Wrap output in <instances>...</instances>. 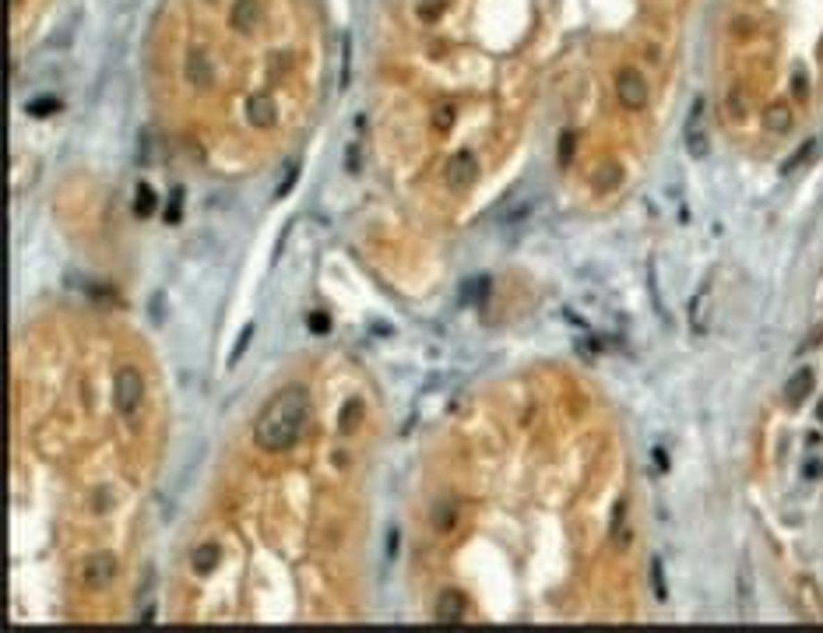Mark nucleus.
<instances>
[{
  "label": "nucleus",
  "mask_w": 823,
  "mask_h": 633,
  "mask_svg": "<svg viewBox=\"0 0 823 633\" xmlns=\"http://www.w3.org/2000/svg\"><path fill=\"white\" fill-rule=\"evenodd\" d=\"M306 419H310V394L303 387H285L279 391L267 408L257 415V426H253V444L260 450H289L303 430H306Z\"/></svg>",
  "instance_id": "nucleus-1"
},
{
  "label": "nucleus",
  "mask_w": 823,
  "mask_h": 633,
  "mask_svg": "<svg viewBox=\"0 0 823 633\" xmlns=\"http://www.w3.org/2000/svg\"><path fill=\"white\" fill-rule=\"evenodd\" d=\"M144 401V380L134 366H124L120 373H117V412L120 415H134Z\"/></svg>",
  "instance_id": "nucleus-2"
},
{
  "label": "nucleus",
  "mask_w": 823,
  "mask_h": 633,
  "mask_svg": "<svg viewBox=\"0 0 823 633\" xmlns=\"http://www.w3.org/2000/svg\"><path fill=\"white\" fill-rule=\"evenodd\" d=\"M683 144H686L690 158H697V162L710 155V134L704 130V99L693 102L690 120H686V127H683Z\"/></svg>",
  "instance_id": "nucleus-3"
},
{
  "label": "nucleus",
  "mask_w": 823,
  "mask_h": 633,
  "mask_svg": "<svg viewBox=\"0 0 823 633\" xmlns=\"http://www.w3.org/2000/svg\"><path fill=\"white\" fill-rule=\"evenodd\" d=\"M616 92H620V102L626 106V110H644V106H647V81L637 71H630V67L620 71Z\"/></svg>",
  "instance_id": "nucleus-4"
},
{
  "label": "nucleus",
  "mask_w": 823,
  "mask_h": 633,
  "mask_svg": "<svg viewBox=\"0 0 823 633\" xmlns=\"http://www.w3.org/2000/svg\"><path fill=\"white\" fill-rule=\"evenodd\" d=\"M113 577H117V559L109 556V552H99V556H92V559L85 563V570H81L85 588H106Z\"/></svg>",
  "instance_id": "nucleus-5"
},
{
  "label": "nucleus",
  "mask_w": 823,
  "mask_h": 633,
  "mask_svg": "<svg viewBox=\"0 0 823 633\" xmlns=\"http://www.w3.org/2000/svg\"><path fill=\"white\" fill-rule=\"evenodd\" d=\"M475 176H479V162H475L472 151H458L447 162V183L454 190H465L468 183H475Z\"/></svg>",
  "instance_id": "nucleus-6"
},
{
  "label": "nucleus",
  "mask_w": 823,
  "mask_h": 633,
  "mask_svg": "<svg viewBox=\"0 0 823 633\" xmlns=\"http://www.w3.org/2000/svg\"><path fill=\"white\" fill-rule=\"evenodd\" d=\"M813 387H816V377H813V369L809 366H802V369H795V377L785 384V401L792 405V408H799L809 394H813Z\"/></svg>",
  "instance_id": "nucleus-7"
},
{
  "label": "nucleus",
  "mask_w": 823,
  "mask_h": 633,
  "mask_svg": "<svg viewBox=\"0 0 823 633\" xmlns=\"http://www.w3.org/2000/svg\"><path fill=\"white\" fill-rule=\"evenodd\" d=\"M461 616H465V598H461V591L447 588L436 598V623H461Z\"/></svg>",
  "instance_id": "nucleus-8"
},
{
  "label": "nucleus",
  "mask_w": 823,
  "mask_h": 633,
  "mask_svg": "<svg viewBox=\"0 0 823 633\" xmlns=\"http://www.w3.org/2000/svg\"><path fill=\"white\" fill-rule=\"evenodd\" d=\"M229 22H233V28H240V32H253L257 22H260V4H257V0H236Z\"/></svg>",
  "instance_id": "nucleus-9"
},
{
  "label": "nucleus",
  "mask_w": 823,
  "mask_h": 633,
  "mask_svg": "<svg viewBox=\"0 0 823 633\" xmlns=\"http://www.w3.org/2000/svg\"><path fill=\"white\" fill-rule=\"evenodd\" d=\"M707 303H710V285H700L697 296L690 299V331L693 335L707 331Z\"/></svg>",
  "instance_id": "nucleus-10"
},
{
  "label": "nucleus",
  "mask_w": 823,
  "mask_h": 633,
  "mask_svg": "<svg viewBox=\"0 0 823 633\" xmlns=\"http://www.w3.org/2000/svg\"><path fill=\"white\" fill-rule=\"evenodd\" d=\"M626 517H630V503H626V500H620V503H616V510H613V524H609V535H613V546H616V549H626V546H630Z\"/></svg>",
  "instance_id": "nucleus-11"
},
{
  "label": "nucleus",
  "mask_w": 823,
  "mask_h": 633,
  "mask_svg": "<svg viewBox=\"0 0 823 633\" xmlns=\"http://www.w3.org/2000/svg\"><path fill=\"white\" fill-rule=\"evenodd\" d=\"M211 78H215L211 60L204 57V53H190V57H187V81L197 85V88H204V85H211Z\"/></svg>",
  "instance_id": "nucleus-12"
},
{
  "label": "nucleus",
  "mask_w": 823,
  "mask_h": 633,
  "mask_svg": "<svg viewBox=\"0 0 823 633\" xmlns=\"http://www.w3.org/2000/svg\"><path fill=\"white\" fill-rule=\"evenodd\" d=\"M763 127L771 130V134H785L792 127V110L785 102H774V106H767V113H763Z\"/></svg>",
  "instance_id": "nucleus-13"
},
{
  "label": "nucleus",
  "mask_w": 823,
  "mask_h": 633,
  "mask_svg": "<svg viewBox=\"0 0 823 633\" xmlns=\"http://www.w3.org/2000/svg\"><path fill=\"white\" fill-rule=\"evenodd\" d=\"M274 120H279V117H274V102L271 99H250V124L253 127H271Z\"/></svg>",
  "instance_id": "nucleus-14"
},
{
  "label": "nucleus",
  "mask_w": 823,
  "mask_h": 633,
  "mask_svg": "<svg viewBox=\"0 0 823 633\" xmlns=\"http://www.w3.org/2000/svg\"><path fill=\"white\" fill-rule=\"evenodd\" d=\"M739 598H742V612L753 616V570H749L746 559L739 566Z\"/></svg>",
  "instance_id": "nucleus-15"
},
{
  "label": "nucleus",
  "mask_w": 823,
  "mask_h": 633,
  "mask_svg": "<svg viewBox=\"0 0 823 633\" xmlns=\"http://www.w3.org/2000/svg\"><path fill=\"white\" fill-rule=\"evenodd\" d=\"M816 141L820 137H806L802 144H799V151L788 158V162H785V173H795V169H802L806 162H809V158H813V151H816Z\"/></svg>",
  "instance_id": "nucleus-16"
},
{
  "label": "nucleus",
  "mask_w": 823,
  "mask_h": 633,
  "mask_svg": "<svg viewBox=\"0 0 823 633\" xmlns=\"http://www.w3.org/2000/svg\"><path fill=\"white\" fill-rule=\"evenodd\" d=\"M620 176H623V173H620V166H616V162H609V166H601V169L595 173V180H591V183H595V190H601V194H606V190H613V187L620 183Z\"/></svg>",
  "instance_id": "nucleus-17"
},
{
  "label": "nucleus",
  "mask_w": 823,
  "mask_h": 633,
  "mask_svg": "<svg viewBox=\"0 0 823 633\" xmlns=\"http://www.w3.org/2000/svg\"><path fill=\"white\" fill-rule=\"evenodd\" d=\"M651 591H654L658 602L669 598V584H665V566H662V559H651Z\"/></svg>",
  "instance_id": "nucleus-18"
},
{
  "label": "nucleus",
  "mask_w": 823,
  "mask_h": 633,
  "mask_svg": "<svg viewBox=\"0 0 823 633\" xmlns=\"http://www.w3.org/2000/svg\"><path fill=\"white\" fill-rule=\"evenodd\" d=\"M454 120H458V110L451 102H444V106H436V113H433V127L440 130V134H447L451 127H454Z\"/></svg>",
  "instance_id": "nucleus-19"
},
{
  "label": "nucleus",
  "mask_w": 823,
  "mask_h": 633,
  "mask_svg": "<svg viewBox=\"0 0 823 633\" xmlns=\"http://www.w3.org/2000/svg\"><path fill=\"white\" fill-rule=\"evenodd\" d=\"M574 151H577V134H574V130H563V134H560V151H556L560 166H570Z\"/></svg>",
  "instance_id": "nucleus-20"
},
{
  "label": "nucleus",
  "mask_w": 823,
  "mask_h": 633,
  "mask_svg": "<svg viewBox=\"0 0 823 633\" xmlns=\"http://www.w3.org/2000/svg\"><path fill=\"white\" fill-rule=\"evenodd\" d=\"M134 211H138L141 219H144V215H151V211H155V194H151V187H141V190H138Z\"/></svg>",
  "instance_id": "nucleus-21"
},
{
  "label": "nucleus",
  "mask_w": 823,
  "mask_h": 633,
  "mask_svg": "<svg viewBox=\"0 0 823 633\" xmlns=\"http://www.w3.org/2000/svg\"><path fill=\"white\" fill-rule=\"evenodd\" d=\"M458 514V507H451V503H444L440 510H436V517H433V524L436 528H440V532H447V528H451V517Z\"/></svg>",
  "instance_id": "nucleus-22"
},
{
  "label": "nucleus",
  "mask_w": 823,
  "mask_h": 633,
  "mask_svg": "<svg viewBox=\"0 0 823 633\" xmlns=\"http://www.w3.org/2000/svg\"><path fill=\"white\" fill-rule=\"evenodd\" d=\"M215 556H218V549H215V546H208V549H197V552H194V566H197V570H208V566L215 563Z\"/></svg>",
  "instance_id": "nucleus-23"
},
{
  "label": "nucleus",
  "mask_w": 823,
  "mask_h": 633,
  "mask_svg": "<svg viewBox=\"0 0 823 633\" xmlns=\"http://www.w3.org/2000/svg\"><path fill=\"white\" fill-rule=\"evenodd\" d=\"M792 92H795V99H806V95H809V85H806V71H802V67H795V74H792Z\"/></svg>",
  "instance_id": "nucleus-24"
},
{
  "label": "nucleus",
  "mask_w": 823,
  "mask_h": 633,
  "mask_svg": "<svg viewBox=\"0 0 823 633\" xmlns=\"http://www.w3.org/2000/svg\"><path fill=\"white\" fill-rule=\"evenodd\" d=\"M250 338H253V328H243V335H240V345H236V352H233V359H229V362H240V355L247 352Z\"/></svg>",
  "instance_id": "nucleus-25"
},
{
  "label": "nucleus",
  "mask_w": 823,
  "mask_h": 633,
  "mask_svg": "<svg viewBox=\"0 0 823 633\" xmlns=\"http://www.w3.org/2000/svg\"><path fill=\"white\" fill-rule=\"evenodd\" d=\"M35 110H57V99H39V102H32V113Z\"/></svg>",
  "instance_id": "nucleus-26"
},
{
  "label": "nucleus",
  "mask_w": 823,
  "mask_h": 633,
  "mask_svg": "<svg viewBox=\"0 0 823 633\" xmlns=\"http://www.w3.org/2000/svg\"><path fill=\"white\" fill-rule=\"evenodd\" d=\"M816 419H820V422H823V401H820V408H816Z\"/></svg>",
  "instance_id": "nucleus-27"
},
{
  "label": "nucleus",
  "mask_w": 823,
  "mask_h": 633,
  "mask_svg": "<svg viewBox=\"0 0 823 633\" xmlns=\"http://www.w3.org/2000/svg\"><path fill=\"white\" fill-rule=\"evenodd\" d=\"M820 53H823V39H820Z\"/></svg>",
  "instance_id": "nucleus-28"
}]
</instances>
